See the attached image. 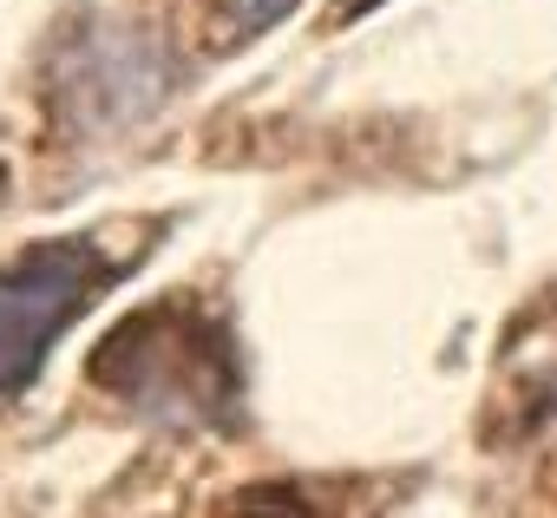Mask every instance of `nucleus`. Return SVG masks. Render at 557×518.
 Masks as SVG:
<instances>
[{
  "label": "nucleus",
  "mask_w": 557,
  "mask_h": 518,
  "mask_svg": "<svg viewBox=\"0 0 557 518\" xmlns=\"http://www.w3.org/2000/svg\"><path fill=\"white\" fill-rule=\"evenodd\" d=\"M119 263L92 236H53L0 263V400H14L53 355V342L99 303Z\"/></svg>",
  "instance_id": "f257e3e1"
},
{
  "label": "nucleus",
  "mask_w": 557,
  "mask_h": 518,
  "mask_svg": "<svg viewBox=\"0 0 557 518\" xmlns=\"http://www.w3.org/2000/svg\"><path fill=\"white\" fill-rule=\"evenodd\" d=\"M92 368L106 387H119L125 400L171 414V420H210L236 394V368L223 355V335L210 322L177 316V309H151V316L125 322L99 348Z\"/></svg>",
  "instance_id": "f03ea898"
},
{
  "label": "nucleus",
  "mask_w": 557,
  "mask_h": 518,
  "mask_svg": "<svg viewBox=\"0 0 557 518\" xmlns=\"http://www.w3.org/2000/svg\"><path fill=\"white\" fill-rule=\"evenodd\" d=\"M223 8L236 14V27H243V34H256V27H275L289 8H302V0H223Z\"/></svg>",
  "instance_id": "7ed1b4c3"
},
{
  "label": "nucleus",
  "mask_w": 557,
  "mask_h": 518,
  "mask_svg": "<svg viewBox=\"0 0 557 518\" xmlns=\"http://www.w3.org/2000/svg\"><path fill=\"white\" fill-rule=\"evenodd\" d=\"M368 8H381V0H342V14H368Z\"/></svg>",
  "instance_id": "20e7f679"
}]
</instances>
